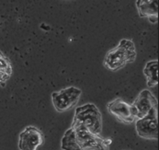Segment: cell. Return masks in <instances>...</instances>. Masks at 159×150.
<instances>
[{"label": "cell", "mask_w": 159, "mask_h": 150, "mask_svg": "<svg viewBox=\"0 0 159 150\" xmlns=\"http://www.w3.org/2000/svg\"><path fill=\"white\" fill-rule=\"evenodd\" d=\"M137 52L132 40L122 39L119 44L110 50L103 61L104 66L111 71H118L127 64L135 61Z\"/></svg>", "instance_id": "1"}, {"label": "cell", "mask_w": 159, "mask_h": 150, "mask_svg": "<svg viewBox=\"0 0 159 150\" xmlns=\"http://www.w3.org/2000/svg\"><path fill=\"white\" fill-rule=\"evenodd\" d=\"M72 124L81 125L92 134H100L102 131V115L95 104L86 103L75 109Z\"/></svg>", "instance_id": "2"}, {"label": "cell", "mask_w": 159, "mask_h": 150, "mask_svg": "<svg viewBox=\"0 0 159 150\" xmlns=\"http://www.w3.org/2000/svg\"><path fill=\"white\" fill-rule=\"evenodd\" d=\"M71 126L75 130L76 142L80 150H110L111 139L103 138L99 134H92L78 124H72Z\"/></svg>", "instance_id": "3"}, {"label": "cell", "mask_w": 159, "mask_h": 150, "mask_svg": "<svg viewBox=\"0 0 159 150\" xmlns=\"http://www.w3.org/2000/svg\"><path fill=\"white\" fill-rule=\"evenodd\" d=\"M82 90L76 87L70 86L52 93V102L59 112L66 111L74 108L79 101Z\"/></svg>", "instance_id": "4"}, {"label": "cell", "mask_w": 159, "mask_h": 150, "mask_svg": "<svg viewBox=\"0 0 159 150\" xmlns=\"http://www.w3.org/2000/svg\"><path fill=\"white\" fill-rule=\"evenodd\" d=\"M137 134L144 139L157 140L158 138V120L157 108H154L143 118L135 120Z\"/></svg>", "instance_id": "5"}, {"label": "cell", "mask_w": 159, "mask_h": 150, "mask_svg": "<svg viewBox=\"0 0 159 150\" xmlns=\"http://www.w3.org/2000/svg\"><path fill=\"white\" fill-rule=\"evenodd\" d=\"M44 142L43 132L35 126H27L20 134L19 149L37 150Z\"/></svg>", "instance_id": "6"}, {"label": "cell", "mask_w": 159, "mask_h": 150, "mask_svg": "<svg viewBox=\"0 0 159 150\" xmlns=\"http://www.w3.org/2000/svg\"><path fill=\"white\" fill-rule=\"evenodd\" d=\"M108 111L123 124H132L135 122L136 117L132 104L125 102L121 99H115L107 105Z\"/></svg>", "instance_id": "7"}, {"label": "cell", "mask_w": 159, "mask_h": 150, "mask_svg": "<svg viewBox=\"0 0 159 150\" xmlns=\"http://www.w3.org/2000/svg\"><path fill=\"white\" fill-rule=\"evenodd\" d=\"M132 106L136 119H140L147 115L152 109L158 107V103L153 93L147 89H143L139 93Z\"/></svg>", "instance_id": "8"}, {"label": "cell", "mask_w": 159, "mask_h": 150, "mask_svg": "<svg viewBox=\"0 0 159 150\" xmlns=\"http://www.w3.org/2000/svg\"><path fill=\"white\" fill-rule=\"evenodd\" d=\"M136 7L141 18H147L153 23L157 21L158 0H137Z\"/></svg>", "instance_id": "9"}, {"label": "cell", "mask_w": 159, "mask_h": 150, "mask_svg": "<svg viewBox=\"0 0 159 150\" xmlns=\"http://www.w3.org/2000/svg\"><path fill=\"white\" fill-rule=\"evenodd\" d=\"M143 75L146 77L148 87H156L158 84V61L153 60L147 62L143 67Z\"/></svg>", "instance_id": "10"}, {"label": "cell", "mask_w": 159, "mask_h": 150, "mask_svg": "<svg viewBox=\"0 0 159 150\" xmlns=\"http://www.w3.org/2000/svg\"><path fill=\"white\" fill-rule=\"evenodd\" d=\"M61 148L62 150H80L76 142L75 130L72 126L66 130L61 140Z\"/></svg>", "instance_id": "11"}, {"label": "cell", "mask_w": 159, "mask_h": 150, "mask_svg": "<svg viewBox=\"0 0 159 150\" xmlns=\"http://www.w3.org/2000/svg\"><path fill=\"white\" fill-rule=\"evenodd\" d=\"M0 72L7 74L11 77L12 75V65L9 59L0 52Z\"/></svg>", "instance_id": "12"}]
</instances>
